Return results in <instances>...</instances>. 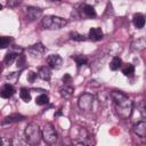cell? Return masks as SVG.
Here are the masks:
<instances>
[{
    "label": "cell",
    "instance_id": "cell-29",
    "mask_svg": "<svg viewBox=\"0 0 146 146\" xmlns=\"http://www.w3.org/2000/svg\"><path fill=\"white\" fill-rule=\"evenodd\" d=\"M11 144V139L7 137H1L0 138V146H8Z\"/></svg>",
    "mask_w": 146,
    "mask_h": 146
},
{
    "label": "cell",
    "instance_id": "cell-34",
    "mask_svg": "<svg viewBox=\"0 0 146 146\" xmlns=\"http://www.w3.org/2000/svg\"><path fill=\"white\" fill-rule=\"evenodd\" d=\"M60 114H62V111H60V110H59V111H58V112H57V113H56V114H55V115H56V116H57V115H60Z\"/></svg>",
    "mask_w": 146,
    "mask_h": 146
},
{
    "label": "cell",
    "instance_id": "cell-5",
    "mask_svg": "<svg viewBox=\"0 0 146 146\" xmlns=\"http://www.w3.org/2000/svg\"><path fill=\"white\" fill-rule=\"evenodd\" d=\"M41 133H42L43 140L49 145H54L58 139L57 132H56V130H55V128H54V125L51 123H48V122L44 123Z\"/></svg>",
    "mask_w": 146,
    "mask_h": 146
},
{
    "label": "cell",
    "instance_id": "cell-19",
    "mask_svg": "<svg viewBox=\"0 0 146 146\" xmlns=\"http://www.w3.org/2000/svg\"><path fill=\"white\" fill-rule=\"evenodd\" d=\"M121 65H122L121 58L117 57V56H115V57H113V59H112L111 63H110V68H111L112 71H116V70H119V68L121 67Z\"/></svg>",
    "mask_w": 146,
    "mask_h": 146
},
{
    "label": "cell",
    "instance_id": "cell-21",
    "mask_svg": "<svg viewBox=\"0 0 146 146\" xmlns=\"http://www.w3.org/2000/svg\"><path fill=\"white\" fill-rule=\"evenodd\" d=\"M19 97L22 98V100H24L25 103H29L31 100V94H30V90L26 89V88H22L19 90Z\"/></svg>",
    "mask_w": 146,
    "mask_h": 146
},
{
    "label": "cell",
    "instance_id": "cell-9",
    "mask_svg": "<svg viewBox=\"0 0 146 146\" xmlns=\"http://www.w3.org/2000/svg\"><path fill=\"white\" fill-rule=\"evenodd\" d=\"M29 51L33 57H40L46 51V48L42 43H35V44H33L32 47L29 48Z\"/></svg>",
    "mask_w": 146,
    "mask_h": 146
},
{
    "label": "cell",
    "instance_id": "cell-16",
    "mask_svg": "<svg viewBox=\"0 0 146 146\" xmlns=\"http://www.w3.org/2000/svg\"><path fill=\"white\" fill-rule=\"evenodd\" d=\"M38 76L42 80H46V81H49L50 80V76H51V72L49 70V67L47 66H42L39 68L38 71Z\"/></svg>",
    "mask_w": 146,
    "mask_h": 146
},
{
    "label": "cell",
    "instance_id": "cell-20",
    "mask_svg": "<svg viewBox=\"0 0 146 146\" xmlns=\"http://www.w3.org/2000/svg\"><path fill=\"white\" fill-rule=\"evenodd\" d=\"M146 43H145V39L144 38H140V39H137V41L132 42V49L133 50H143L145 48Z\"/></svg>",
    "mask_w": 146,
    "mask_h": 146
},
{
    "label": "cell",
    "instance_id": "cell-2",
    "mask_svg": "<svg viewBox=\"0 0 146 146\" xmlns=\"http://www.w3.org/2000/svg\"><path fill=\"white\" fill-rule=\"evenodd\" d=\"M24 133H25V140L30 145H38L42 137L40 127L34 122H31L26 125Z\"/></svg>",
    "mask_w": 146,
    "mask_h": 146
},
{
    "label": "cell",
    "instance_id": "cell-33",
    "mask_svg": "<svg viewBox=\"0 0 146 146\" xmlns=\"http://www.w3.org/2000/svg\"><path fill=\"white\" fill-rule=\"evenodd\" d=\"M2 70H3V66H2V63L0 62V73L2 72Z\"/></svg>",
    "mask_w": 146,
    "mask_h": 146
},
{
    "label": "cell",
    "instance_id": "cell-24",
    "mask_svg": "<svg viewBox=\"0 0 146 146\" xmlns=\"http://www.w3.org/2000/svg\"><path fill=\"white\" fill-rule=\"evenodd\" d=\"M72 58L75 60V63L78 64V66H79V67H80V66H82V65H86V64H87V62H88L87 57H86V56H83V55H75V56H72Z\"/></svg>",
    "mask_w": 146,
    "mask_h": 146
},
{
    "label": "cell",
    "instance_id": "cell-11",
    "mask_svg": "<svg viewBox=\"0 0 146 146\" xmlns=\"http://www.w3.org/2000/svg\"><path fill=\"white\" fill-rule=\"evenodd\" d=\"M14 94H15V88L10 83H6L0 90V96L2 98H10Z\"/></svg>",
    "mask_w": 146,
    "mask_h": 146
},
{
    "label": "cell",
    "instance_id": "cell-26",
    "mask_svg": "<svg viewBox=\"0 0 146 146\" xmlns=\"http://www.w3.org/2000/svg\"><path fill=\"white\" fill-rule=\"evenodd\" d=\"M70 36H71V39L74 40V41H84V40L87 39L83 34H80V33H78V32H71V33H70Z\"/></svg>",
    "mask_w": 146,
    "mask_h": 146
},
{
    "label": "cell",
    "instance_id": "cell-13",
    "mask_svg": "<svg viewBox=\"0 0 146 146\" xmlns=\"http://www.w3.org/2000/svg\"><path fill=\"white\" fill-rule=\"evenodd\" d=\"M133 131L137 136H139L140 138H145L146 136V122L145 121H140L138 122L135 127H133Z\"/></svg>",
    "mask_w": 146,
    "mask_h": 146
},
{
    "label": "cell",
    "instance_id": "cell-10",
    "mask_svg": "<svg viewBox=\"0 0 146 146\" xmlns=\"http://www.w3.org/2000/svg\"><path fill=\"white\" fill-rule=\"evenodd\" d=\"M88 36L92 41H99L103 39V31L100 30V27H92L89 30Z\"/></svg>",
    "mask_w": 146,
    "mask_h": 146
},
{
    "label": "cell",
    "instance_id": "cell-6",
    "mask_svg": "<svg viewBox=\"0 0 146 146\" xmlns=\"http://www.w3.org/2000/svg\"><path fill=\"white\" fill-rule=\"evenodd\" d=\"M94 100H95V97L91 95V94H82L80 97H79V100H78V105L81 110L83 111H89L91 110L92 107V104H94Z\"/></svg>",
    "mask_w": 146,
    "mask_h": 146
},
{
    "label": "cell",
    "instance_id": "cell-28",
    "mask_svg": "<svg viewBox=\"0 0 146 146\" xmlns=\"http://www.w3.org/2000/svg\"><path fill=\"white\" fill-rule=\"evenodd\" d=\"M6 2H7V6L8 7L15 8V7H17L22 2V0H6Z\"/></svg>",
    "mask_w": 146,
    "mask_h": 146
},
{
    "label": "cell",
    "instance_id": "cell-31",
    "mask_svg": "<svg viewBox=\"0 0 146 146\" xmlns=\"http://www.w3.org/2000/svg\"><path fill=\"white\" fill-rule=\"evenodd\" d=\"M70 81H71V75H70V74H65V75L63 76V82L68 83Z\"/></svg>",
    "mask_w": 146,
    "mask_h": 146
},
{
    "label": "cell",
    "instance_id": "cell-1",
    "mask_svg": "<svg viewBox=\"0 0 146 146\" xmlns=\"http://www.w3.org/2000/svg\"><path fill=\"white\" fill-rule=\"evenodd\" d=\"M111 98L114 104V108L119 117L125 120L129 119L132 113V102L121 91H112Z\"/></svg>",
    "mask_w": 146,
    "mask_h": 146
},
{
    "label": "cell",
    "instance_id": "cell-27",
    "mask_svg": "<svg viewBox=\"0 0 146 146\" xmlns=\"http://www.w3.org/2000/svg\"><path fill=\"white\" fill-rule=\"evenodd\" d=\"M25 63H26V58H25V56L24 55H18L17 56V58H16V65H17V67H19V68H23L24 67V65H25Z\"/></svg>",
    "mask_w": 146,
    "mask_h": 146
},
{
    "label": "cell",
    "instance_id": "cell-25",
    "mask_svg": "<svg viewBox=\"0 0 146 146\" xmlns=\"http://www.w3.org/2000/svg\"><path fill=\"white\" fill-rule=\"evenodd\" d=\"M122 73H123L125 76H131V75H133V73H135V67H133V65L128 64L127 66H124L123 70H122Z\"/></svg>",
    "mask_w": 146,
    "mask_h": 146
},
{
    "label": "cell",
    "instance_id": "cell-8",
    "mask_svg": "<svg viewBox=\"0 0 146 146\" xmlns=\"http://www.w3.org/2000/svg\"><path fill=\"white\" fill-rule=\"evenodd\" d=\"M25 14L30 21H35L42 16V9L36 7H27L25 10Z\"/></svg>",
    "mask_w": 146,
    "mask_h": 146
},
{
    "label": "cell",
    "instance_id": "cell-12",
    "mask_svg": "<svg viewBox=\"0 0 146 146\" xmlns=\"http://www.w3.org/2000/svg\"><path fill=\"white\" fill-rule=\"evenodd\" d=\"M24 119V116L22 114H18V113H14V114H10L8 116H6L3 120H2V124H10V123H17L19 121H22Z\"/></svg>",
    "mask_w": 146,
    "mask_h": 146
},
{
    "label": "cell",
    "instance_id": "cell-7",
    "mask_svg": "<svg viewBox=\"0 0 146 146\" xmlns=\"http://www.w3.org/2000/svg\"><path fill=\"white\" fill-rule=\"evenodd\" d=\"M47 64L49 67L51 68H55V70H58L62 64H63V58L57 55V54H52V55H49L47 57Z\"/></svg>",
    "mask_w": 146,
    "mask_h": 146
},
{
    "label": "cell",
    "instance_id": "cell-32",
    "mask_svg": "<svg viewBox=\"0 0 146 146\" xmlns=\"http://www.w3.org/2000/svg\"><path fill=\"white\" fill-rule=\"evenodd\" d=\"M102 0H88V5H91V6H94V5H96V3H99Z\"/></svg>",
    "mask_w": 146,
    "mask_h": 146
},
{
    "label": "cell",
    "instance_id": "cell-4",
    "mask_svg": "<svg viewBox=\"0 0 146 146\" xmlns=\"http://www.w3.org/2000/svg\"><path fill=\"white\" fill-rule=\"evenodd\" d=\"M67 24V21L58 16H46L42 18V26L47 30H59Z\"/></svg>",
    "mask_w": 146,
    "mask_h": 146
},
{
    "label": "cell",
    "instance_id": "cell-15",
    "mask_svg": "<svg viewBox=\"0 0 146 146\" xmlns=\"http://www.w3.org/2000/svg\"><path fill=\"white\" fill-rule=\"evenodd\" d=\"M132 23H133V25L137 29H143L144 25H145V17H144V15L140 14V13L135 14L133 17H132Z\"/></svg>",
    "mask_w": 146,
    "mask_h": 146
},
{
    "label": "cell",
    "instance_id": "cell-30",
    "mask_svg": "<svg viewBox=\"0 0 146 146\" xmlns=\"http://www.w3.org/2000/svg\"><path fill=\"white\" fill-rule=\"evenodd\" d=\"M35 78H36V73H34V72H29V74H27V81L29 82H31V83H33L34 82V80H35Z\"/></svg>",
    "mask_w": 146,
    "mask_h": 146
},
{
    "label": "cell",
    "instance_id": "cell-17",
    "mask_svg": "<svg viewBox=\"0 0 146 146\" xmlns=\"http://www.w3.org/2000/svg\"><path fill=\"white\" fill-rule=\"evenodd\" d=\"M73 94H74V88L72 87V86H64L63 88H60V95H62V97L63 98H65V99H68V98H71L72 96H73Z\"/></svg>",
    "mask_w": 146,
    "mask_h": 146
},
{
    "label": "cell",
    "instance_id": "cell-35",
    "mask_svg": "<svg viewBox=\"0 0 146 146\" xmlns=\"http://www.w3.org/2000/svg\"><path fill=\"white\" fill-rule=\"evenodd\" d=\"M1 9H2V5H0V10H1Z\"/></svg>",
    "mask_w": 146,
    "mask_h": 146
},
{
    "label": "cell",
    "instance_id": "cell-18",
    "mask_svg": "<svg viewBox=\"0 0 146 146\" xmlns=\"http://www.w3.org/2000/svg\"><path fill=\"white\" fill-rule=\"evenodd\" d=\"M17 56H18V52H15V51H9L6 56H5V59H3V63L7 65V66H10L13 63H14V60L17 58Z\"/></svg>",
    "mask_w": 146,
    "mask_h": 146
},
{
    "label": "cell",
    "instance_id": "cell-22",
    "mask_svg": "<svg viewBox=\"0 0 146 146\" xmlns=\"http://www.w3.org/2000/svg\"><path fill=\"white\" fill-rule=\"evenodd\" d=\"M48 102H49V97H48L46 94H41V95H39V96L35 98V104L39 105V106H43V105H46Z\"/></svg>",
    "mask_w": 146,
    "mask_h": 146
},
{
    "label": "cell",
    "instance_id": "cell-23",
    "mask_svg": "<svg viewBox=\"0 0 146 146\" xmlns=\"http://www.w3.org/2000/svg\"><path fill=\"white\" fill-rule=\"evenodd\" d=\"M13 42V38L10 36H0V49H5L10 46Z\"/></svg>",
    "mask_w": 146,
    "mask_h": 146
},
{
    "label": "cell",
    "instance_id": "cell-3",
    "mask_svg": "<svg viewBox=\"0 0 146 146\" xmlns=\"http://www.w3.org/2000/svg\"><path fill=\"white\" fill-rule=\"evenodd\" d=\"M71 138L73 144L76 145H87L89 144V133L82 127H73L71 129Z\"/></svg>",
    "mask_w": 146,
    "mask_h": 146
},
{
    "label": "cell",
    "instance_id": "cell-14",
    "mask_svg": "<svg viewBox=\"0 0 146 146\" xmlns=\"http://www.w3.org/2000/svg\"><path fill=\"white\" fill-rule=\"evenodd\" d=\"M81 9H82V13H83V15H84L86 17H89V18L96 17V10H95L94 6L88 5V3H84V5L81 7Z\"/></svg>",
    "mask_w": 146,
    "mask_h": 146
}]
</instances>
